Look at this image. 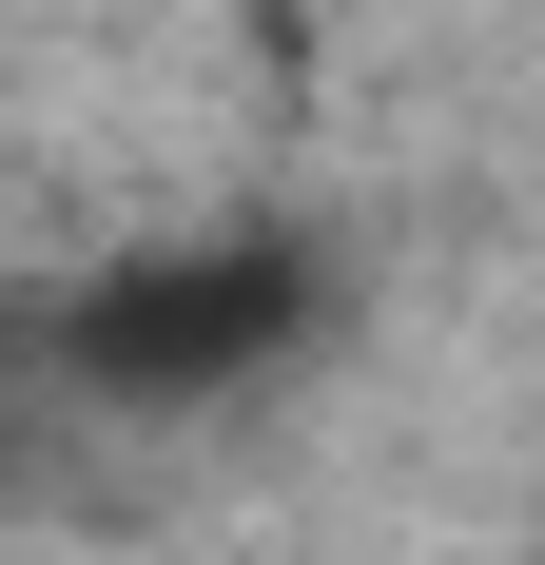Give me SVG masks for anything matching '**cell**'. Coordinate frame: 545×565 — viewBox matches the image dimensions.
Instances as JSON below:
<instances>
[{"mask_svg": "<svg viewBox=\"0 0 545 565\" xmlns=\"http://www.w3.org/2000/svg\"><path fill=\"white\" fill-rule=\"evenodd\" d=\"M331 332V254L292 215H234V234H157V254H98V274L40 312L58 391L117 409V429H175V409H234L272 391L292 351Z\"/></svg>", "mask_w": 545, "mask_h": 565, "instance_id": "6da1fadb", "label": "cell"}]
</instances>
